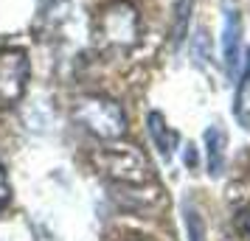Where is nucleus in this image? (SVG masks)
Listing matches in <instances>:
<instances>
[{
  "mask_svg": "<svg viewBox=\"0 0 250 241\" xmlns=\"http://www.w3.org/2000/svg\"><path fill=\"white\" fill-rule=\"evenodd\" d=\"M186 230H188V239L191 241H205V227H203V219L194 207L186 205Z\"/></svg>",
  "mask_w": 250,
  "mask_h": 241,
  "instance_id": "nucleus-10",
  "label": "nucleus"
},
{
  "mask_svg": "<svg viewBox=\"0 0 250 241\" xmlns=\"http://www.w3.org/2000/svg\"><path fill=\"white\" fill-rule=\"evenodd\" d=\"M233 118L239 121L242 129H250V62L242 79L236 84V98H233Z\"/></svg>",
  "mask_w": 250,
  "mask_h": 241,
  "instance_id": "nucleus-8",
  "label": "nucleus"
},
{
  "mask_svg": "<svg viewBox=\"0 0 250 241\" xmlns=\"http://www.w3.org/2000/svg\"><path fill=\"white\" fill-rule=\"evenodd\" d=\"M93 166L104 177L124 185H144L152 183L155 177L146 154L132 143H118V140H107V146L93 154Z\"/></svg>",
  "mask_w": 250,
  "mask_h": 241,
  "instance_id": "nucleus-2",
  "label": "nucleus"
},
{
  "mask_svg": "<svg viewBox=\"0 0 250 241\" xmlns=\"http://www.w3.org/2000/svg\"><path fill=\"white\" fill-rule=\"evenodd\" d=\"M236 230L245 241H250V207H242L236 213Z\"/></svg>",
  "mask_w": 250,
  "mask_h": 241,
  "instance_id": "nucleus-11",
  "label": "nucleus"
},
{
  "mask_svg": "<svg viewBox=\"0 0 250 241\" xmlns=\"http://www.w3.org/2000/svg\"><path fill=\"white\" fill-rule=\"evenodd\" d=\"M9 196H12V188H9V177H6V168H3V163H0V207L9 202Z\"/></svg>",
  "mask_w": 250,
  "mask_h": 241,
  "instance_id": "nucleus-12",
  "label": "nucleus"
},
{
  "mask_svg": "<svg viewBox=\"0 0 250 241\" xmlns=\"http://www.w3.org/2000/svg\"><path fill=\"white\" fill-rule=\"evenodd\" d=\"M188 20H191V0H177L174 6V23H171V42L180 45L188 31Z\"/></svg>",
  "mask_w": 250,
  "mask_h": 241,
  "instance_id": "nucleus-9",
  "label": "nucleus"
},
{
  "mask_svg": "<svg viewBox=\"0 0 250 241\" xmlns=\"http://www.w3.org/2000/svg\"><path fill=\"white\" fill-rule=\"evenodd\" d=\"M73 121L99 140H121L126 135V115L121 104L107 95H82L73 104Z\"/></svg>",
  "mask_w": 250,
  "mask_h": 241,
  "instance_id": "nucleus-3",
  "label": "nucleus"
},
{
  "mask_svg": "<svg viewBox=\"0 0 250 241\" xmlns=\"http://www.w3.org/2000/svg\"><path fill=\"white\" fill-rule=\"evenodd\" d=\"M225 146H228V138H225V129L219 124L205 129V160H208V174L211 177H219L222 168H225Z\"/></svg>",
  "mask_w": 250,
  "mask_h": 241,
  "instance_id": "nucleus-6",
  "label": "nucleus"
},
{
  "mask_svg": "<svg viewBox=\"0 0 250 241\" xmlns=\"http://www.w3.org/2000/svg\"><path fill=\"white\" fill-rule=\"evenodd\" d=\"M239 56H242V14L236 9H228L225 28H222V62L230 79L239 70Z\"/></svg>",
  "mask_w": 250,
  "mask_h": 241,
  "instance_id": "nucleus-5",
  "label": "nucleus"
},
{
  "mask_svg": "<svg viewBox=\"0 0 250 241\" xmlns=\"http://www.w3.org/2000/svg\"><path fill=\"white\" fill-rule=\"evenodd\" d=\"M45 3H48V6H54V3H57V0H45Z\"/></svg>",
  "mask_w": 250,
  "mask_h": 241,
  "instance_id": "nucleus-13",
  "label": "nucleus"
},
{
  "mask_svg": "<svg viewBox=\"0 0 250 241\" xmlns=\"http://www.w3.org/2000/svg\"><path fill=\"white\" fill-rule=\"evenodd\" d=\"M146 127H149V135H152V140H155L158 151L169 160L171 154H174V146H177V132L166 124V118H163L160 112H149Z\"/></svg>",
  "mask_w": 250,
  "mask_h": 241,
  "instance_id": "nucleus-7",
  "label": "nucleus"
},
{
  "mask_svg": "<svg viewBox=\"0 0 250 241\" xmlns=\"http://www.w3.org/2000/svg\"><path fill=\"white\" fill-rule=\"evenodd\" d=\"M93 42L104 54H126L141 42V12L129 0H113L96 14Z\"/></svg>",
  "mask_w": 250,
  "mask_h": 241,
  "instance_id": "nucleus-1",
  "label": "nucleus"
},
{
  "mask_svg": "<svg viewBox=\"0 0 250 241\" xmlns=\"http://www.w3.org/2000/svg\"><path fill=\"white\" fill-rule=\"evenodd\" d=\"M31 79V59L23 48H0V107L23 101Z\"/></svg>",
  "mask_w": 250,
  "mask_h": 241,
  "instance_id": "nucleus-4",
  "label": "nucleus"
}]
</instances>
